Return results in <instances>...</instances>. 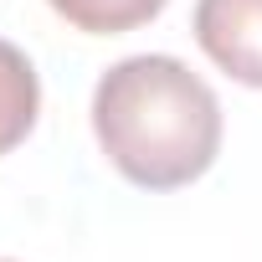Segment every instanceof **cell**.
Returning <instances> with one entry per match:
<instances>
[{
    "mask_svg": "<svg viewBox=\"0 0 262 262\" xmlns=\"http://www.w3.org/2000/svg\"><path fill=\"white\" fill-rule=\"evenodd\" d=\"M93 134L108 165L144 190H180L221 155V103L180 57H123L93 88Z\"/></svg>",
    "mask_w": 262,
    "mask_h": 262,
    "instance_id": "6da1fadb",
    "label": "cell"
},
{
    "mask_svg": "<svg viewBox=\"0 0 262 262\" xmlns=\"http://www.w3.org/2000/svg\"><path fill=\"white\" fill-rule=\"evenodd\" d=\"M201 52L247 88H262V0H195Z\"/></svg>",
    "mask_w": 262,
    "mask_h": 262,
    "instance_id": "7a4b0ae2",
    "label": "cell"
},
{
    "mask_svg": "<svg viewBox=\"0 0 262 262\" xmlns=\"http://www.w3.org/2000/svg\"><path fill=\"white\" fill-rule=\"evenodd\" d=\"M41 113V77L16 41H0V155L26 144Z\"/></svg>",
    "mask_w": 262,
    "mask_h": 262,
    "instance_id": "3957f363",
    "label": "cell"
},
{
    "mask_svg": "<svg viewBox=\"0 0 262 262\" xmlns=\"http://www.w3.org/2000/svg\"><path fill=\"white\" fill-rule=\"evenodd\" d=\"M47 6L82 36H123L149 26L165 11V0H47Z\"/></svg>",
    "mask_w": 262,
    "mask_h": 262,
    "instance_id": "277c9868",
    "label": "cell"
}]
</instances>
